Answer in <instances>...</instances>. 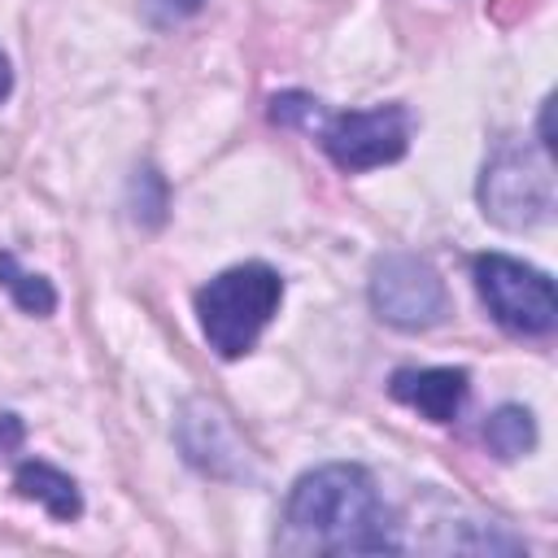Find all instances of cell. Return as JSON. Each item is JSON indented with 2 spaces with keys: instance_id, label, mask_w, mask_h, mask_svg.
Wrapping results in <instances>:
<instances>
[{
  "instance_id": "1",
  "label": "cell",
  "mask_w": 558,
  "mask_h": 558,
  "mask_svg": "<svg viewBox=\"0 0 558 558\" xmlns=\"http://www.w3.org/2000/svg\"><path fill=\"white\" fill-rule=\"evenodd\" d=\"M288 523L314 549L327 554H392V519L362 466L331 462L296 480L288 497Z\"/></svg>"
},
{
  "instance_id": "2",
  "label": "cell",
  "mask_w": 558,
  "mask_h": 558,
  "mask_svg": "<svg viewBox=\"0 0 558 558\" xmlns=\"http://www.w3.org/2000/svg\"><path fill=\"white\" fill-rule=\"evenodd\" d=\"M279 301H283V279L266 262H244L214 275L196 292V314L209 349L227 362L244 357L266 331V323L275 318Z\"/></svg>"
},
{
  "instance_id": "3",
  "label": "cell",
  "mask_w": 558,
  "mask_h": 558,
  "mask_svg": "<svg viewBox=\"0 0 558 558\" xmlns=\"http://www.w3.org/2000/svg\"><path fill=\"white\" fill-rule=\"evenodd\" d=\"M475 292L488 305V314L510 336H549L558 323V296L545 270L506 257V253H480L471 262Z\"/></svg>"
},
{
  "instance_id": "4",
  "label": "cell",
  "mask_w": 558,
  "mask_h": 558,
  "mask_svg": "<svg viewBox=\"0 0 558 558\" xmlns=\"http://www.w3.org/2000/svg\"><path fill=\"white\" fill-rule=\"evenodd\" d=\"M371 305L401 331H427L445 318V279L414 253H388L371 270Z\"/></svg>"
},
{
  "instance_id": "5",
  "label": "cell",
  "mask_w": 558,
  "mask_h": 558,
  "mask_svg": "<svg viewBox=\"0 0 558 558\" xmlns=\"http://www.w3.org/2000/svg\"><path fill=\"white\" fill-rule=\"evenodd\" d=\"M323 148L327 157L357 174V170H375L397 161L410 148V109L401 105H379V109H349L336 113L323 126Z\"/></svg>"
},
{
  "instance_id": "6",
  "label": "cell",
  "mask_w": 558,
  "mask_h": 558,
  "mask_svg": "<svg viewBox=\"0 0 558 558\" xmlns=\"http://www.w3.org/2000/svg\"><path fill=\"white\" fill-rule=\"evenodd\" d=\"M549 174L545 166H536L532 153L523 148H501L488 166H484V179H480V205L493 222L519 231V227H532L549 214Z\"/></svg>"
},
{
  "instance_id": "7",
  "label": "cell",
  "mask_w": 558,
  "mask_h": 558,
  "mask_svg": "<svg viewBox=\"0 0 558 558\" xmlns=\"http://www.w3.org/2000/svg\"><path fill=\"white\" fill-rule=\"evenodd\" d=\"M388 392L432 423H453L471 392V375L462 366H405L388 379Z\"/></svg>"
},
{
  "instance_id": "8",
  "label": "cell",
  "mask_w": 558,
  "mask_h": 558,
  "mask_svg": "<svg viewBox=\"0 0 558 558\" xmlns=\"http://www.w3.org/2000/svg\"><path fill=\"white\" fill-rule=\"evenodd\" d=\"M13 488H17V497L39 501L52 519H65V523H70V519L83 514L78 484H74L65 471L48 466V462H17V471H13Z\"/></svg>"
},
{
  "instance_id": "9",
  "label": "cell",
  "mask_w": 558,
  "mask_h": 558,
  "mask_svg": "<svg viewBox=\"0 0 558 558\" xmlns=\"http://www.w3.org/2000/svg\"><path fill=\"white\" fill-rule=\"evenodd\" d=\"M484 445H488V453H497L501 462H514V458L532 453V445H536V423H532V414H527L523 405H501V410H493L488 423H484Z\"/></svg>"
},
{
  "instance_id": "10",
  "label": "cell",
  "mask_w": 558,
  "mask_h": 558,
  "mask_svg": "<svg viewBox=\"0 0 558 558\" xmlns=\"http://www.w3.org/2000/svg\"><path fill=\"white\" fill-rule=\"evenodd\" d=\"M0 288L17 301V310H26V314H35V318H44V314L57 310V292H52V283H48L44 275L22 270L13 253H0Z\"/></svg>"
},
{
  "instance_id": "11",
  "label": "cell",
  "mask_w": 558,
  "mask_h": 558,
  "mask_svg": "<svg viewBox=\"0 0 558 558\" xmlns=\"http://www.w3.org/2000/svg\"><path fill=\"white\" fill-rule=\"evenodd\" d=\"M270 122L279 126H314L318 122V100L305 92H283L270 100Z\"/></svg>"
},
{
  "instance_id": "12",
  "label": "cell",
  "mask_w": 558,
  "mask_h": 558,
  "mask_svg": "<svg viewBox=\"0 0 558 558\" xmlns=\"http://www.w3.org/2000/svg\"><path fill=\"white\" fill-rule=\"evenodd\" d=\"M201 9H205V0H140L144 22L157 26V31H170V26L187 22V17H196Z\"/></svg>"
},
{
  "instance_id": "13",
  "label": "cell",
  "mask_w": 558,
  "mask_h": 558,
  "mask_svg": "<svg viewBox=\"0 0 558 558\" xmlns=\"http://www.w3.org/2000/svg\"><path fill=\"white\" fill-rule=\"evenodd\" d=\"M9 87H13V70H9V57L0 52V100L9 96Z\"/></svg>"
}]
</instances>
